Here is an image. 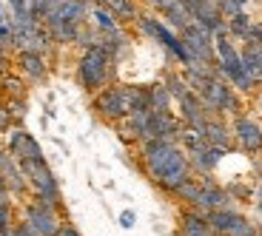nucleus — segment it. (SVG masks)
<instances>
[{
    "mask_svg": "<svg viewBox=\"0 0 262 236\" xmlns=\"http://www.w3.org/2000/svg\"><path fill=\"white\" fill-rule=\"evenodd\" d=\"M180 236H216L208 222V214L203 210H191L183 214V225H180Z\"/></svg>",
    "mask_w": 262,
    "mask_h": 236,
    "instance_id": "6ab92c4d",
    "label": "nucleus"
},
{
    "mask_svg": "<svg viewBox=\"0 0 262 236\" xmlns=\"http://www.w3.org/2000/svg\"><path fill=\"white\" fill-rule=\"evenodd\" d=\"M0 179H3V185L9 188V194H23V191L29 188L26 174H23L20 162L9 151H3V148H0Z\"/></svg>",
    "mask_w": 262,
    "mask_h": 236,
    "instance_id": "ddd939ff",
    "label": "nucleus"
},
{
    "mask_svg": "<svg viewBox=\"0 0 262 236\" xmlns=\"http://www.w3.org/2000/svg\"><path fill=\"white\" fill-rule=\"evenodd\" d=\"M214 52H216V72L223 74V77L228 80L231 85L243 88V91L254 88L251 77L245 74L243 54H239V49H236V43L231 40V34H228V32L214 34Z\"/></svg>",
    "mask_w": 262,
    "mask_h": 236,
    "instance_id": "20e7f679",
    "label": "nucleus"
},
{
    "mask_svg": "<svg viewBox=\"0 0 262 236\" xmlns=\"http://www.w3.org/2000/svg\"><path fill=\"white\" fill-rule=\"evenodd\" d=\"M165 17V23H168L171 29H174V32H183L185 26H188V23H194V17H191V12L188 9H185V3L183 0H171L168 6L163 9V12H160Z\"/></svg>",
    "mask_w": 262,
    "mask_h": 236,
    "instance_id": "aec40b11",
    "label": "nucleus"
},
{
    "mask_svg": "<svg viewBox=\"0 0 262 236\" xmlns=\"http://www.w3.org/2000/svg\"><path fill=\"white\" fill-rule=\"evenodd\" d=\"M89 12H92L89 0H46L40 9V20L54 43H77Z\"/></svg>",
    "mask_w": 262,
    "mask_h": 236,
    "instance_id": "f03ea898",
    "label": "nucleus"
},
{
    "mask_svg": "<svg viewBox=\"0 0 262 236\" xmlns=\"http://www.w3.org/2000/svg\"><path fill=\"white\" fill-rule=\"evenodd\" d=\"M168 3H171V0H148V6H154L157 12H163V9L168 6Z\"/></svg>",
    "mask_w": 262,
    "mask_h": 236,
    "instance_id": "473e14b6",
    "label": "nucleus"
},
{
    "mask_svg": "<svg viewBox=\"0 0 262 236\" xmlns=\"http://www.w3.org/2000/svg\"><path fill=\"white\" fill-rule=\"evenodd\" d=\"M137 29L145 34V37H151V40H157L160 46L165 49V52L171 54V57H177L183 66H188L191 63V54H188V49H185V43H183V37H180L174 29L168 26V23H163V20L157 17V14H140L137 20Z\"/></svg>",
    "mask_w": 262,
    "mask_h": 236,
    "instance_id": "39448f33",
    "label": "nucleus"
},
{
    "mask_svg": "<svg viewBox=\"0 0 262 236\" xmlns=\"http://www.w3.org/2000/svg\"><path fill=\"white\" fill-rule=\"evenodd\" d=\"M143 165L151 182H157L165 191H177L191 177L188 154L174 139H151L143 145Z\"/></svg>",
    "mask_w": 262,
    "mask_h": 236,
    "instance_id": "f257e3e1",
    "label": "nucleus"
},
{
    "mask_svg": "<svg viewBox=\"0 0 262 236\" xmlns=\"http://www.w3.org/2000/svg\"><path fill=\"white\" fill-rule=\"evenodd\" d=\"M9 154H12L17 162H23V159H43V148H40L37 139L26 131L9 134Z\"/></svg>",
    "mask_w": 262,
    "mask_h": 236,
    "instance_id": "4468645a",
    "label": "nucleus"
},
{
    "mask_svg": "<svg viewBox=\"0 0 262 236\" xmlns=\"http://www.w3.org/2000/svg\"><path fill=\"white\" fill-rule=\"evenodd\" d=\"M208 222H211V228H214L216 236H256V228L243 217V214H236L234 208L208 210Z\"/></svg>",
    "mask_w": 262,
    "mask_h": 236,
    "instance_id": "6e6552de",
    "label": "nucleus"
},
{
    "mask_svg": "<svg viewBox=\"0 0 262 236\" xmlns=\"http://www.w3.org/2000/svg\"><path fill=\"white\" fill-rule=\"evenodd\" d=\"M6 125H9V114L0 108V128H6Z\"/></svg>",
    "mask_w": 262,
    "mask_h": 236,
    "instance_id": "f704fd0d",
    "label": "nucleus"
},
{
    "mask_svg": "<svg viewBox=\"0 0 262 236\" xmlns=\"http://www.w3.org/2000/svg\"><path fill=\"white\" fill-rule=\"evenodd\" d=\"M234 137L245 151H262V128L248 117L234 120Z\"/></svg>",
    "mask_w": 262,
    "mask_h": 236,
    "instance_id": "dca6fc26",
    "label": "nucleus"
},
{
    "mask_svg": "<svg viewBox=\"0 0 262 236\" xmlns=\"http://www.w3.org/2000/svg\"><path fill=\"white\" fill-rule=\"evenodd\" d=\"M20 168L26 174V182L34 188V199L60 210V188H57V179H54L52 168L46 165V159H23Z\"/></svg>",
    "mask_w": 262,
    "mask_h": 236,
    "instance_id": "423d86ee",
    "label": "nucleus"
},
{
    "mask_svg": "<svg viewBox=\"0 0 262 236\" xmlns=\"http://www.w3.org/2000/svg\"><path fill=\"white\" fill-rule=\"evenodd\" d=\"M14 230V214L9 202H0V236H12Z\"/></svg>",
    "mask_w": 262,
    "mask_h": 236,
    "instance_id": "a878e982",
    "label": "nucleus"
},
{
    "mask_svg": "<svg viewBox=\"0 0 262 236\" xmlns=\"http://www.w3.org/2000/svg\"><path fill=\"white\" fill-rule=\"evenodd\" d=\"M17 66H20V72L26 74L29 80H34V83L46 80V74H49L46 54H37V52H17Z\"/></svg>",
    "mask_w": 262,
    "mask_h": 236,
    "instance_id": "f3484780",
    "label": "nucleus"
},
{
    "mask_svg": "<svg viewBox=\"0 0 262 236\" xmlns=\"http://www.w3.org/2000/svg\"><path fill=\"white\" fill-rule=\"evenodd\" d=\"M239 54H243V66H245V74L251 77V83H262V43L245 40V49Z\"/></svg>",
    "mask_w": 262,
    "mask_h": 236,
    "instance_id": "a211bd4d",
    "label": "nucleus"
},
{
    "mask_svg": "<svg viewBox=\"0 0 262 236\" xmlns=\"http://www.w3.org/2000/svg\"><path fill=\"white\" fill-rule=\"evenodd\" d=\"M112 68H114V57L105 52L103 46H89L83 49L77 63V80L85 91H100L112 83Z\"/></svg>",
    "mask_w": 262,
    "mask_h": 236,
    "instance_id": "7ed1b4c3",
    "label": "nucleus"
},
{
    "mask_svg": "<svg viewBox=\"0 0 262 236\" xmlns=\"http://www.w3.org/2000/svg\"><path fill=\"white\" fill-rule=\"evenodd\" d=\"M120 225H123V228H131V225H134V214H131V210L120 214Z\"/></svg>",
    "mask_w": 262,
    "mask_h": 236,
    "instance_id": "7c9ffc66",
    "label": "nucleus"
},
{
    "mask_svg": "<svg viewBox=\"0 0 262 236\" xmlns=\"http://www.w3.org/2000/svg\"><path fill=\"white\" fill-rule=\"evenodd\" d=\"M188 143V162H191V171H200V174H211L216 168V162L223 159V148L205 143L200 134L196 137H185Z\"/></svg>",
    "mask_w": 262,
    "mask_h": 236,
    "instance_id": "1a4fd4ad",
    "label": "nucleus"
},
{
    "mask_svg": "<svg viewBox=\"0 0 262 236\" xmlns=\"http://www.w3.org/2000/svg\"><path fill=\"white\" fill-rule=\"evenodd\" d=\"M216 6H220V12H223L225 20H231V17H236V14H243L245 0H216Z\"/></svg>",
    "mask_w": 262,
    "mask_h": 236,
    "instance_id": "cd10ccee",
    "label": "nucleus"
},
{
    "mask_svg": "<svg viewBox=\"0 0 262 236\" xmlns=\"http://www.w3.org/2000/svg\"><path fill=\"white\" fill-rule=\"evenodd\" d=\"M194 208H196V210H203V214H208V210H216V208H231V197L225 194L223 188H216L211 179H205V182H200V194H196Z\"/></svg>",
    "mask_w": 262,
    "mask_h": 236,
    "instance_id": "2eb2a0df",
    "label": "nucleus"
},
{
    "mask_svg": "<svg viewBox=\"0 0 262 236\" xmlns=\"http://www.w3.org/2000/svg\"><path fill=\"white\" fill-rule=\"evenodd\" d=\"M177 236H180V233H177Z\"/></svg>",
    "mask_w": 262,
    "mask_h": 236,
    "instance_id": "e433bc0d",
    "label": "nucleus"
},
{
    "mask_svg": "<svg viewBox=\"0 0 262 236\" xmlns=\"http://www.w3.org/2000/svg\"><path fill=\"white\" fill-rule=\"evenodd\" d=\"M100 6H105L120 23H131V20L140 17V9H137V0H97Z\"/></svg>",
    "mask_w": 262,
    "mask_h": 236,
    "instance_id": "412c9836",
    "label": "nucleus"
},
{
    "mask_svg": "<svg viewBox=\"0 0 262 236\" xmlns=\"http://www.w3.org/2000/svg\"><path fill=\"white\" fill-rule=\"evenodd\" d=\"M12 236H40V233H37V230H34L29 222H23V225H17V228L12 230Z\"/></svg>",
    "mask_w": 262,
    "mask_h": 236,
    "instance_id": "c85d7f7f",
    "label": "nucleus"
},
{
    "mask_svg": "<svg viewBox=\"0 0 262 236\" xmlns=\"http://www.w3.org/2000/svg\"><path fill=\"white\" fill-rule=\"evenodd\" d=\"M89 17L94 20V26H97V32H103V34H108V32H117V29H120V20L114 17V14L108 12L105 6H100V3L92 9V12H89Z\"/></svg>",
    "mask_w": 262,
    "mask_h": 236,
    "instance_id": "b1692460",
    "label": "nucleus"
},
{
    "mask_svg": "<svg viewBox=\"0 0 262 236\" xmlns=\"http://www.w3.org/2000/svg\"><path fill=\"white\" fill-rule=\"evenodd\" d=\"M165 85H168V91H171V97H174V100H180L183 94H188V91H191L188 80L177 77V74H168V80H165Z\"/></svg>",
    "mask_w": 262,
    "mask_h": 236,
    "instance_id": "bb28decb",
    "label": "nucleus"
},
{
    "mask_svg": "<svg viewBox=\"0 0 262 236\" xmlns=\"http://www.w3.org/2000/svg\"><path fill=\"white\" fill-rule=\"evenodd\" d=\"M225 23H228V34H231V37H236V40H248L251 32H254V26H256L245 12L236 14V17H231V20H225Z\"/></svg>",
    "mask_w": 262,
    "mask_h": 236,
    "instance_id": "393cba45",
    "label": "nucleus"
},
{
    "mask_svg": "<svg viewBox=\"0 0 262 236\" xmlns=\"http://www.w3.org/2000/svg\"><path fill=\"white\" fill-rule=\"evenodd\" d=\"M200 137H203L205 143L216 145V148H223V151L231 145V131L225 128L223 123H220V120H208V123H205V128L200 131Z\"/></svg>",
    "mask_w": 262,
    "mask_h": 236,
    "instance_id": "4be33fe9",
    "label": "nucleus"
},
{
    "mask_svg": "<svg viewBox=\"0 0 262 236\" xmlns=\"http://www.w3.org/2000/svg\"><path fill=\"white\" fill-rule=\"evenodd\" d=\"M185 49H188L191 60H203V63H211L216 66V52H214V34L208 32L205 26L200 23H188V26L180 32Z\"/></svg>",
    "mask_w": 262,
    "mask_h": 236,
    "instance_id": "0eeeda50",
    "label": "nucleus"
},
{
    "mask_svg": "<svg viewBox=\"0 0 262 236\" xmlns=\"http://www.w3.org/2000/svg\"><path fill=\"white\" fill-rule=\"evenodd\" d=\"M0 202H9V188L3 185V179H0Z\"/></svg>",
    "mask_w": 262,
    "mask_h": 236,
    "instance_id": "72a5a7b5",
    "label": "nucleus"
},
{
    "mask_svg": "<svg viewBox=\"0 0 262 236\" xmlns=\"http://www.w3.org/2000/svg\"><path fill=\"white\" fill-rule=\"evenodd\" d=\"M256 236H262V230H256Z\"/></svg>",
    "mask_w": 262,
    "mask_h": 236,
    "instance_id": "c9c22d12",
    "label": "nucleus"
},
{
    "mask_svg": "<svg viewBox=\"0 0 262 236\" xmlns=\"http://www.w3.org/2000/svg\"><path fill=\"white\" fill-rule=\"evenodd\" d=\"M185 9L191 12L194 23L205 26L211 34H220V32H228V23H225L223 12L216 6V0H183Z\"/></svg>",
    "mask_w": 262,
    "mask_h": 236,
    "instance_id": "9d476101",
    "label": "nucleus"
},
{
    "mask_svg": "<svg viewBox=\"0 0 262 236\" xmlns=\"http://www.w3.org/2000/svg\"><path fill=\"white\" fill-rule=\"evenodd\" d=\"M180 103V108H183V117H185V123L194 128L196 134L205 128V123L211 120V111L205 108V103L200 100V94L196 91H188V94H183V97L177 100Z\"/></svg>",
    "mask_w": 262,
    "mask_h": 236,
    "instance_id": "f8f14e48",
    "label": "nucleus"
},
{
    "mask_svg": "<svg viewBox=\"0 0 262 236\" xmlns=\"http://www.w3.org/2000/svg\"><path fill=\"white\" fill-rule=\"evenodd\" d=\"M6 52H9V43H6L3 37H0V66L6 63Z\"/></svg>",
    "mask_w": 262,
    "mask_h": 236,
    "instance_id": "2f4dec72",
    "label": "nucleus"
},
{
    "mask_svg": "<svg viewBox=\"0 0 262 236\" xmlns=\"http://www.w3.org/2000/svg\"><path fill=\"white\" fill-rule=\"evenodd\" d=\"M171 91L165 83H154L148 85V108L151 111H171Z\"/></svg>",
    "mask_w": 262,
    "mask_h": 236,
    "instance_id": "5701e85b",
    "label": "nucleus"
},
{
    "mask_svg": "<svg viewBox=\"0 0 262 236\" xmlns=\"http://www.w3.org/2000/svg\"><path fill=\"white\" fill-rule=\"evenodd\" d=\"M57 236H80V233H77V228H74V225H60Z\"/></svg>",
    "mask_w": 262,
    "mask_h": 236,
    "instance_id": "c756f323",
    "label": "nucleus"
},
{
    "mask_svg": "<svg viewBox=\"0 0 262 236\" xmlns=\"http://www.w3.org/2000/svg\"><path fill=\"white\" fill-rule=\"evenodd\" d=\"M26 222L32 225L40 236H57L60 225H63L60 217H57V208L40 202V199H34V202L26 208Z\"/></svg>",
    "mask_w": 262,
    "mask_h": 236,
    "instance_id": "9b49d317",
    "label": "nucleus"
}]
</instances>
